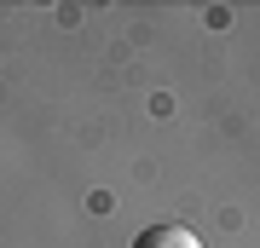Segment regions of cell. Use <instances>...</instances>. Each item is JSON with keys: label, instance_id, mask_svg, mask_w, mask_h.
<instances>
[{"label": "cell", "instance_id": "obj_1", "mask_svg": "<svg viewBox=\"0 0 260 248\" xmlns=\"http://www.w3.org/2000/svg\"><path fill=\"white\" fill-rule=\"evenodd\" d=\"M133 248H203V242H197V231H185V225H145L139 237H133Z\"/></svg>", "mask_w": 260, "mask_h": 248}]
</instances>
